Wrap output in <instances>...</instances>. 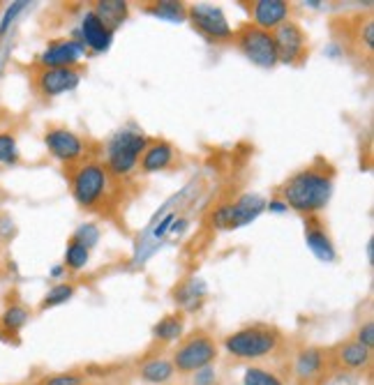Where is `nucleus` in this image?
Listing matches in <instances>:
<instances>
[{"label":"nucleus","instance_id":"nucleus-28","mask_svg":"<svg viewBox=\"0 0 374 385\" xmlns=\"http://www.w3.org/2000/svg\"><path fill=\"white\" fill-rule=\"evenodd\" d=\"M19 160V148H16V138L12 134H0V162L14 164Z\"/></svg>","mask_w":374,"mask_h":385},{"label":"nucleus","instance_id":"nucleus-30","mask_svg":"<svg viewBox=\"0 0 374 385\" xmlns=\"http://www.w3.org/2000/svg\"><path fill=\"white\" fill-rule=\"evenodd\" d=\"M358 344H363L365 348H370L372 351V346H374V321H365L361 323V328L358 332H356V337H353Z\"/></svg>","mask_w":374,"mask_h":385},{"label":"nucleus","instance_id":"nucleus-29","mask_svg":"<svg viewBox=\"0 0 374 385\" xmlns=\"http://www.w3.org/2000/svg\"><path fill=\"white\" fill-rule=\"evenodd\" d=\"M83 379L79 374H51L40 385H81Z\"/></svg>","mask_w":374,"mask_h":385},{"label":"nucleus","instance_id":"nucleus-9","mask_svg":"<svg viewBox=\"0 0 374 385\" xmlns=\"http://www.w3.org/2000/svg\"><path fill=\"white\" fill-rule=\"evenodd\" d=\"M273 42H275V51H277V63L298 65L310 54L305 30L291 19H286L273 30Z\"/></svg>","mask_w":374,"mask_h":385},{"label":"nucleus","instance_id":"nucleus-3","mask_svg":"<svg viewBox=\"0 0 374 385\" xmlns=\"http://www.w3.org/2000/svg\"><path fill=\"white\" fill-rule=\"evenodd\" d=\"M217 353H220V348H217L215 339L206 330H194L187 337H180L171 362L178 374L187 376L204 369V367H211L217 360Z\"/></svg>","mask_w":374,"mask_h":385},{"label":"nucleus","instance_id":"nucleus-23","mask_svg":"<svg viewBox=\"0 0 374 385\" xmlns=\"http://www.w3.org/2000/svg\"><path fill=\"white\" fill-rule=\"evenodd\" d=\"M182 328H185L182 314H173V316H167L153 328V337L162 341H176L182 337Z\"/></svg>","mask_w":374,"mask_h":385},{"label":"nucleus","instance_id":"nucleus-2","mask_svg":"<svg viewBox=\"0 0 374 385\" xmlns=\"http://www.w3.org/2000/svg\"><path fill=\"white\" fill-rule=\"evenodd\" d=\"M282 341V332L275 326L255 323V326H245L224 337V348L238 360H261V357L277 353Z\"/></svg>","mask_w":374,"mask_h":385},{"label":"nucleus","instance_id":"nucleus-11","mask_svg":"<svg viewBox=\"0 0 374 385\" xmlns=\"http://www.w3.org/2000/svg\"><path fill=\"white\" fill-rule=\"evenodd\" d=\"M83 76V67L76 65V67H54V69H47L42 67L37 76H35V90H37L40 97L51 100V97H58V95L74 90L79 85Z\"/></svg>","mask_w":374,"mask_h":385},{"label":"nucleus","instance_id":"nucleus-33","mask_svg":"<svg viewBox=\"0 0 374 385\" xmlns=\"http://www.w3.org/2000/svg\"><path fill=\"white\" fill-rule=\"evenodd\" d=\"M194 385H215L217 381V374H215V367H204V369L194 372Z\"/></svg>","mask_w":374,"mask_h":385},{"label":"nucleus","instance_id":"nucleus-19","mask_svg":"<svg viewBox=\"0 0 374 385\" xmlns=\"http://www.w3.org/2000/svg\"><path fill=\"white\" fill-rule=\"evenodd\" d=\"M81 35H83L86 47L93 51H107L111 40H114V32L100 21V16L95 12H86L81 21Z\"/></svg>","mask_w":374,"mask_h":385},{"label":"nucleus","instance_id":"nucleus-27","mask_svg":"<svg viewBox=\"0 0 374 385\" xmlns=\"http://www.w3.org/2000/svg\"><path fill=\"white\" fill-rule=\"evenodd\" d=\"M25 323H28V309L21 307V304H12V307L3 314V328L10 332H19Z\"/></svg>","mask_w":374,"mask_h":385},{"label":"nucleus","instance_id":"nucleus-32","mask_svg":"<svg viewBox=\"0 0 374 385\" xmlns=\"http://www.w3.org/2000/svg\"><path fill=\"white\" fill-rule=\"evenodd\" d=\"M72 238H76V240H79V242H83L86 244V247H93V244L95 242H98V229H95V226H81V229L79 231H76L74 235H72Z\"/></svg>","mask_w":374,"mask_h":385},{"label":"nucleus","instance_id":"nucleus-18","mask_svg":"<svg viewBox=\"0 0 374 385\" xmlns=\"http://www.w3.org/2000/svg\"><path fill=\"white\" fill-rule=\"evenodd\" d=\"M305 240H308V247L312 249V254H315L317 259L326 261V263L335 261L333 242H330L328 233L324 229V224H321L315 215H310L308 222H305Z\"/></svg>","mask_w":374,"mask_h":385},{"label":"nucleus","instance_id":"nucleus-26","mask_svg":"<svg viewBox=\"0 0 374 385\" xmlns=\"http://www.w3.org/2000/svg\"><path fill=\"white\" fill-rule=\"evenodd\" d=\"M72 295H74V286L72 284H56L45 295V300H42L40 309H51V307H58V304H65Z\"/></svg>","mask_w":374,"mask_h":385},{"label":"nucleus","instance_id":"nucleus-34","mask_svg":"<svg viewBox=\"0 0 374 385\" xmlns=\"http://www.w3.org/2000/svg\"><path fill=\"white\" fill-rule=\"evenodd\" d=\"M21 10H23V3H14V5L10 7V10H7V12H5V16H3V21H0V35H3V32H5L7 28H10V23L14 21V16H16V14H19Z\"/></svg>","mask_w":374,"mask_h":385},{"label":"nucleus","instance_id":"nucleus-7","mask_svg":"<svg viewBox=\"0 0 374 385\" xmlns=\"http://www.w3.org/2000/svg\"><path fill=\"white\" fill-rule=\"evenodd\" d=\"M231 40H233V45L242 51V56H245L250 63H255L259 67H275L277 65V51H275L273 32L261 30L255 23H245V25H240L238 30H233Z\"/></svg>","mask_w":374,"mask_h":385},{"label":"nucleus","instance_id":"nucleus-10","mask_svg":"<svg viewBox=\"0 0 374 385\" xmlns=\"http://www.w3.org/2000/svg\"><path fill=\"white\" fill-rule=\"evenodd\" d=\"M187 19L194 28L211 42H222L231 40V25L227 21V16L217 5L199 3V5H187Z\"/></svg>","mask_w":374,"mask_h":385},{"label":"nucleus","instance_id":"nucleus-36","mask_svg":"<svg viewBox=\"0 0 374 385\" xmlns=\"http://www.w3.org/2000/svg\"><path fill=\"white\" fill-rule=\"evenodd\" d=\"M271 208L275 210V213H282V210H286V206L282 203V201H271Z\"/></svg>","mask_w":374,"mask_h":385},{"label":"nucleus","instance_id":"nucleus-15","mask_svg":"<svg viewBox=\"0 0 374 385\" xmlns=\"http://www.w3.org/2000/svg\"><path fill=\"white\" fill-rule=\"evenodd\" d=\"M330 360L344 372H365L372 365V351L356 339L342 341L330 351Z\"/></svg>","mask_w":374,"mask_h":385},{"label":"nucleus","instance_id":"nucleus-14","mask_svg":"<svg viewBox=\"0 0 374 385\" xmlns=\"http://www.w3.org/2000/svg\"><path fill=\"white\" fill-rule=\"evenodd\" d=\"M247 12L252 14V23L261 30L273 32L277 25L284 23L291 14V5L286 0H250Z\"/></svg>","mask_w":374,"mask_h":385},{"label":"nucleus","instance_id":"nucleus-16","mask_svg":"<svg viewBox=\"0 0 374 385\" xmlns=\"http://www.w3.org/2000/svg\"><path fill=\"white\" fill-rule=\"evenodd\" d=\"M79 56H81V47L76 45V42H67V40L51 42L45 54L40 56V65L47 67V69L76 67V63H79Z\"/></svg>","mask_w":374,"mask_h":385},{"label":"nucleus","instance_id":"nucleus-4","mask_svg":"<svg viewBox=\"0 0 374 385\" xmlns=\"http://www.w3.org/2000/svg\"><path fill=\"white\" fill-rule=\"evenodd\" d=\"M333 35L349 56H358L365 63L372 65V51H374V19L372 12L349 16V19H335Z\"/></svg>","mask_w":374,"mask_h":385},{"label":"nucleus","instance_id":"nucleus-1","mask_svg":"<svg viewBox=\"0 0 374 385\" xmlns=\"http://www.w3.org/2000/svg\"><path fill=\"white\" fill-rule=\"evenodd\" d=\"M333 166L324 160H317L308 169L284 180V185L280 187V201L300 215H317L321 208H326L333 194Z\"/></svg>","mask_w":374,"mask_h":385},{"label":"nucleus","instance_id":"nucleus-5","mask_svg":"<svg viewBox=\"0 0 374 385\" xmlns=\"http://www.w3.org/2000/svg\"><path fill=\"white\" fill-rule=\"evenodd\" d=\"M148 146V138L136 132H120L109 141L107 146V164L104 169L109 171V176L125 178L129 176L136 166L139 160Z\"/></svg>","mask_w":374,"mask_h":385},{"label":"nucleus","instance_id":"nucleus-31","mask_svg":"<svg viewBox=\"0 0 374 385\" xmlns=\"http://www.w3.org/2000/svg\"><path fill=\"white\" fill-rule=\"evenodd\" d=\"M176 297H178L180 304H189V307H197V304H199L197 284H182L180 291H176Z\"/></svg>","mask_w":374,"mask_h":385},{"label":"nucleus","instance_id":"nucleus-20","mask_svg":"<svg viewBox=\"0 0 374 385\" xmlns=\"http://www.w3.org/2000/svg\"><path fill=\"white\" fill-rule=\"evenodd\" d=\"M139 376H141V381L151 385H167L173 381L176 369H173V362L167 360V357H151V360H146L141 365Z\"/></svg>","mask_w":374,"mask_h":385},{"label":"nucleus","instance_id":"nucleus-8","mask_svg":"<svg viewBox=\"0 0 374 385\" xmlns=\"http://www.w3.org/2000/svg\"><path fill=\"white\" fill-rule=\"evenodd\" d=\"M266 210V201L259 194H242L240 199L231 201V203L217 208L213 213V224L217 229H240L255 222L257 217Z\"/></svg>","mask_w":374,"mask_h":385},{"label":"nucleus","instance_id":"nucleus-22","mask_svg":"<svg viewBox=\"0 0 374 385\" xmlns=\"http://www.w3.org/2000/svg\"><path fill=\"white\" fill-rule=\"evenodd\" d=\"M146 12L158 16V19H167V21H176V23L187 19V5L176 3V0H155V3L146 5Z\"/></svg>","mask_w":374,"mask_h":385},{"label":"nucleus","instance_id":"nucleus-24","mask_svg":"<svg viewBox=\"0 0 374 385\" xmlns=\"http://www.w3.org/2000/svg\"><path fill=\"white\" fill-rule=\"evenodd\" d=\"M90 259V249L86 247L83 242H79L76 238H72L67 242V249H65V268L69 270H81L86 268Z\"/></svg>","mask_w":374,"mask_h":385},{"label":"nucleus","instance_id":"nucleus-17","mask_svg":"<svg viewBox=\"0 0 374 385\" xmlns=\"http://www.w3.org/2000/svg\"><path fill=\"white\" fill-rule=\"evenodd\" d=\"M173 157H176V150L173 146L167 141H153L146 146V150L139 160V169L144 173H158V171H167L173 164Z\"/></svg>","mask_w":374,"mask_h":385},{"label":"nucleus","instance_id":"nucleus-13","mask_svg":"<svg viewBox=\"0 0 374 385\" xmlns=\"http://www.w3.org/2000/svg\"><path fill=\"white\" fill-rule=\"evenodd\" d=\"M45 143L49 148V153L54 155L56 160H60V162H65V164H79V162H83L86 143L72 132V129H67V127H51V129H47Z\"/></svg>","mask_w":374,"mask_h":385},{"label":"nucleus","instance_id":"nucleus-35","mask_svg":"<svg viewBox=\"0 0 374 385\" xmlns=\"http://www.w3.org/2000/svg\"><path fill=\"white\" fill-rule=\"evenodd\" d=\"M173 224V215H169V217H164V222L158 226V229H155V235H158V238H160V235H164V233H167V229H169V226Z\"/></svg>","mask_w":374,"mask_h":385},{"label":"nucleus","instance_id":"nucleus-6","mask_svg":"<svg viewBox=\"0 0 374 385\" xmlns=\"http://www.w3.org/2000/svg\"><path fill=\"white\" fill-rule=\"evenodd\" d=\"M109 185V171L100 162H79L72 173V196L86 210L102 203Z\"/></svg>","mask_w":374,"mask_h":385},{"label":"nucleus","instance_id":"nucleus-12","mask_svg":"<svg viewBox=\"0 0 374 385\" xmlns=\"http://www.w3.org/2000/svg\"><path fill=\"white\" fill-rule=\"evenodd\" d=\"M330 365H333V360H330V351H326V348H321V346H305L296 353L293 376H296V381L303 385L324 383V376Z\"/></svg>","mask_w":374,"mask_h":385},{"label":"nucleus","instance_id":"nucleus-25","mask_svg":"<svg viewBox=\"0 0 374 385\" xmlns=\"http://www.w3.org/2000/svg\"><path fill=\"white\" fill-rule=\"evenodd\" d=\"M242 385H284L280 376L273 374L271 369L264 367H247L245 376H242Z\"/></svg>","mask_w":374,"mask_h":385},{"label":"nucleus","instance_id":"nucleus-21","mask_svg":"<svg viewBox=\"0 0 374 385\" xmlns=\"http://www.w3.org/2000/svg\"><path fill=\"white\" fill-rule=\"evenodd\" d=\"M95 14L100 16V21L107 25V28L114 32L118 25H123V21L129 14V5L123 0H102V3H95Z\"/></svg>","mask_w":374,"mask_h":385}]
</instances>
